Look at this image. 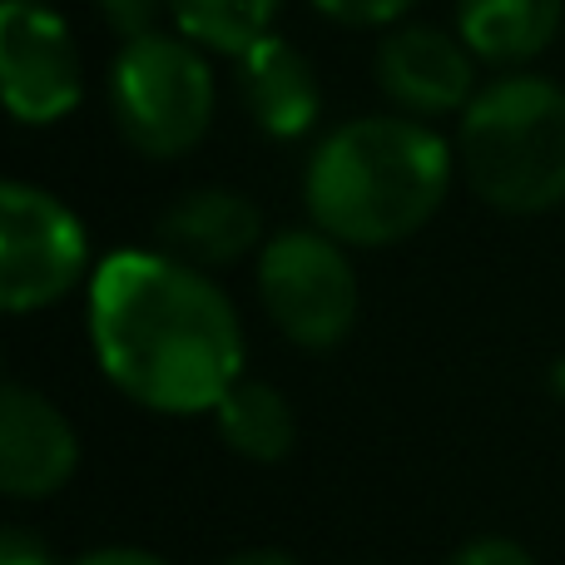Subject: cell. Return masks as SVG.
<instances>
[{"mask_svg":"<svg viewBox=\"0 0 565 565\" xmlns=\"http://www.w3.org/2000/svg\"><path fill=\"white\" fill-rule=\"evenodd\" d=\"M89 338L105 377L154 412H214L244 372L234 302L174 254L105 258L89 282Z\"/></svg>","mask_w":565,"mask_h":565,"instance_id":"obj_1","label":"cell"},{"mask_svg":"<svg viewBox=\"0 0 565 565\" xmlns=\"http://www.w3.org/2000/svg\"><path fill=\"white\" fill-rule=\"evenodd\" d=\"M451 149L417 119L367 115L332 129L308 159L302 199L338 244L382 248L412 238L441 209Z\"/></svg>","mask_w":565,"mask_h":565,"instance_id":"obj_2","label":"cell"},{"mask_svg":"<svg viewBox=\"0 0 565 565\" xmlns=\"http://www.w3.org/2000/svg\"><path fill=\"white\" fill-rule=\"evenodd\" d=\"M457 159L467 184L501 214H546L565 204V89L507 75L461 109Z\"/></svg>","mask_w":565,"mask_h":565,"instance_id":"obj_3","label":"cell"},{"mask_svg":"<svg viewBox=\"0 0 565 565\" xmlns=\"http://www.w3.org/2000/svg\"><path fill=\"white\" fill-rule=\"evenodd\" d=\"M189 35H139L125 40L109 65V105L115 125L139 154L174 159L209 135L214 119V70Z\"/></svg>","mask_w":565,"mask_h":565,"instance_id":"obj_4","label":"cell"},{"mask_svg":"<svg viewBox=\"0 0 565 565\" xmlns=\"http://www.w3.org/2000/svg\"><path fill=\"white\" fill-rule=\"evenodd\" d=\"M258 292L268 318L298 348H338L358 322V274L332 234L288 228L258 258Z\"/></svg>","mask_w":565,"mask_h":565,"instance_id":"obj_5","label":"cell"},{"mask_svg":"<svg viewBox=\"0 0 565 565\" xmlns=\"http://www.w3.org/2000/svg\"><path fill=\"white\" fill-rule=\"evenodd\" d=\"M85 224L35 184L0 189V302L35 312L60 302L85 274Z\"/></svg>","mask_w":565,"mask_h":565,"instance_id":"obj_6","label":"cell"},{"mask_svg":"<svg viewBox=\"0 0 565 565\" xmlns=\"http://www.w3.org/2000/svg\"><path fill=\"white\" fill-rule=\"evenodd\" d=\"M0 89L20 125H55L79 105V50L65 20L40 0L0 6Z\"/></svg>","mask_w":565,"mask_h":565,"instance_id":"obj_7","label":"cell"},{"mask_svg":"<svg viewBox=\"0 0 565 565\" xmlns=\"http://www.w3.org/2000/svg\"><path fill=\"white\" fill-rule=\"evenodd\" d=\"M467 40L437 25H402L377 45V85L412 115H451L471 105L477 65Z\"/></svg>","mask_w":565,"mask_h":565,"instance_id":"obj_8","label":"cell"},{"mask_svg":"<svg viewBox=\"0 0 565 565\" xmlns=\"http://www.w3.org/2000/svg\"><path fill=\"white\" fill-rule=\"evenodd\" d=\"M79 467V437L50 397L10 382L0 392V487L20 501L60 491Z\"/></svg>","mask_w":565,"mask_h":565,"instance_id":"obj_9","label":"cell"},{"mask_svg":"<svg viewBox=\"0 0 565 565\" xmlns=\"http://www.w3.org/2000/svg\"><path fill=\"white\" fill-rule=\"evenodd\" d=\"M238 70H244L238 75L244 105L264 135H274V139L308 135L322 109V89L298 45H288L282 35H264L258 45H248L238 55Z\"/></svg>","mask_w":565,"mask_h":565,"instance_id":"obj_10","label":"cell"},{"mask_svg":"<svg viewBox=\"0 0 565 565\" xmlns=\"http://www.w3.org/2000/svg\"><path fill=\"white\" fill-rule=\"evenodd\" d=\"M159 238L184 264L224 268L238 264L244 254H254L258 238H264V218L234 189H194L159 218Z\"/></svg>","mask_w":565,"mask_h":565,"instance_id":"obj_11","label":"cell"},{"mask_svg":"<svg viewBox=\"0 0 565 565\" xmlns=\"http://www.w3.org/2000/svg\"><path fill=\"white\" fill-rule=\"evenodd\" d=\"M561 25V0H457V35L487 65L541 55Z\"/></svg>","mask_w":565,"mask_h":565,"instance_id":"obj_12","label":"cell"},{"mask_svg":"<svg viewBox=\"0 0 565 565\" xmlns=\"http://www.w3.org/2000/svg\"><path fill=\"white\" fill-rule=\"evenodd\" d=\"M214 417H218V437L248 461H282L292 451V437H298L288 397L278 387H268V382L238 377L218 397Z\"/></svg>","mask_w":565,"mask_h":565,"instance_id":"obj_13","label":"cell"},{"mask_svg":"<svg viewBox=\"0 0 565 565\" xmlns=\"http://www.w3.org/2000/svg\"><path fill=\"white\" fill-rule=\"evenodd\" d=\"M282 0H169L179 35L218 55H244L264 35H274V15Z\"/></svg>","mask_w":565,"mask_h":565,"instance_id":"obj_14","label":"cell"},{"mask_svg":"<svg viewBox=\"0 0 565 565\" xmlns=\"http://www.w3.org/2000/svg\"><path fill=\"white\" fill-rule=\"evenodd\" d=\"M159 10H169V0H99V15L115 35L139 40V35H154L159 25Z\"/></svg>","mask_w":565,"mask_h":565,"instance_id":"obj_15","label":"cell"},{"mask_svg":"<svg viewBox=\"0 0 565 565\" xmlns=\"http://www.w3.org/2000/svg\"><path fill=\"white\" fill-rule=\"evenodd\" d=\"M322 15L342 20V25H392L397 15H407L417 0H312Z\"/></svg>","mask_w":565,"mask_h":565,"instance_id":"obj_16","label":"cell"},{"mask_svg":"<svg viewBox=\"0 0 565 565\" xmlns=\"http://www.w3.org/2000/svg\"><path fill=\"white\" fill-rule=\"evenodd\" d=\"M447 565H536V561H531V551H521L516 541L487 536V541H471V546H461Z\"/></svg>","mask_w":565,"mask_h":565,"instance_id":"obj_17","label":"cell"},{"mask_svg":"<svg viewBox=\"0 0 565 565\" xmlns=\"http://www.w3.org/2000/svg\"><path fill=\"white\" fill-rule=\"evenodd\" d=\"M0 565H55V556H50V546L35 531L6 526V536H0Z\"/></svg>","mask_w":565,"mask_h":565,"instance_id":"obj_18","label":"cell"},{"mask_svg":"<svg viewBox=\"0 0 565 565\" xmlns=\"http://www.w3.org/2000/svg\"><path fill=\"white\" fill-rule=\"evenodd\" d=\"M75 565H164V561L149 556V551H135V546H115V551H95V556H85Z\"/></svg>","mask_w":565,"mask_h":565,"instance_id":"obj_19","label":"cell"},{"mask_svg":"<svg viewBox=\"0 0 565 565\" xmlns=\"http://www.w3.org/2000/svg\"><path fill=\"white\" fill-rule=\"evenodd\" d=\"M224 565H298L288 551H244V556H228Z\"/></svg>","mask_w":565,"mask_h":565,"instance_id":"obj_20","label":"cell"},{"mask_svg":"<svg viewBox=\"0 0 565 565\" xmlns=\"http://www.w3.org/2000/svg\"><path fill=\"white\" fill-rule=\"evenodd\" d=\"M556 392H565V362L556 367Z\"/></svg>","mask_w":565,"mask_h":565,"instance_id":"obj_21","label":"cell"}]
</instances>
